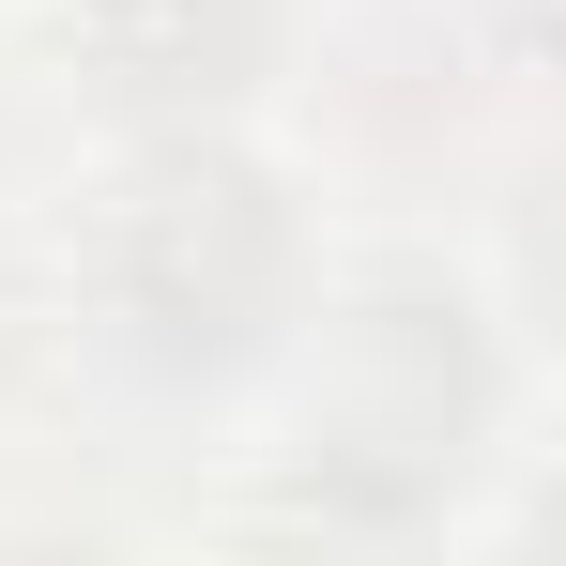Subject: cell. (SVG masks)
<instances>
[{
	"instance_id": "1",
	"label": "cell",
	"mask_w": 566,
	"mask_h": 566,
	"mask_svg": "<svg viewBox=\"0 0 566 566\" xmlns=\"http://www.w3.org/2000/svg\"><path fill=\"white\" fill-rule=\"evenodd\" d=\"M93 306L154 382H245L276 368L322 306L306 199L230 123H138L123 185L93 214Z\"/></svg>"
},
{
	"instance_id": "2",
	"label": "cell",
	"mask_w": 566,
	"mask_h": 566,
	"mask_svg": "<svg viewBox=\"0 0 566 566\" xmlns=\"http://www.w3.org/2000/svg\"><path fill=\"white\" fill-rule=\"evenodd\" d=\"M322 337V398H306V490H337L353 521H429L460 505L490 429H505V353L474 322L460 276H398L368 306H306ZM291 337V353H306Z\"/></svg>"
},
{
	"instance_id": "3",
	"label": "cell",
	"mask_w": 566,
	"mask_h": 566,
	"mask_svg": "<svg viewBox=\"0 0 566 566\" xmlns=\"http://www.w3.org/2000/svg\"><path fill=\"white\" fill-rule=\"evenodd\" d=\"M77 77L138 123H245L261 77L291 62V0H62Z\"/></svg>"
}]
</instances>
